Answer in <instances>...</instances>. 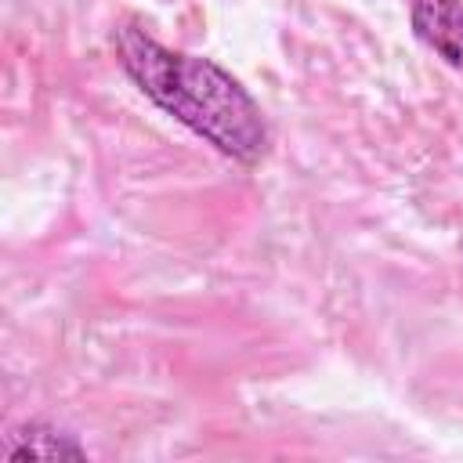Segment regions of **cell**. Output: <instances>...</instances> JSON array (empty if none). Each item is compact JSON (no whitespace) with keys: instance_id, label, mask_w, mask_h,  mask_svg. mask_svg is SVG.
<instances>
[{"instance_id":"obj_1","label":"cell","mask_w":463,"mask_h":463,"mask_svg":"<svg viewBox=\"0 0 463 463\" xmlns=\"http://www.w3.org/2000/svg\"><path fill=\"white\" fill-rule=\"evenodd\" d=\"M123 72L166 116L210 141L217 152L253 166L268 152V123L250 90L217 61L163 47L141 29H116Z\"/></svg>"},{"instance_id":"obj_2","label":"cell","mask_w":463,"mask_h":463,"mask_svg":"<svg viewBox=\"0 0 463 463\" xmlns=\"http://www.w3.org/2000/svg\"><path fill=\"white\" fill-rule=\"evenodd\" d=\"M409 18L420 43L463 72V0H412Z\"/></svg>"},{"instance_id":"obj_3","label":"cell","mask_w":463,"mask_h":463,"mask_svg":"<svg viewBox=\"0 0 463 463\" xmlns=\"http://www.w3.org/2000/svg\"><path fill=\"white\" fill-rule=\"evenodd\" d=\"M11 459H83V445L72 441V434H61L54 427L43 423H29L14 434H7V449Z\"/></svg>"}]
</instances>
